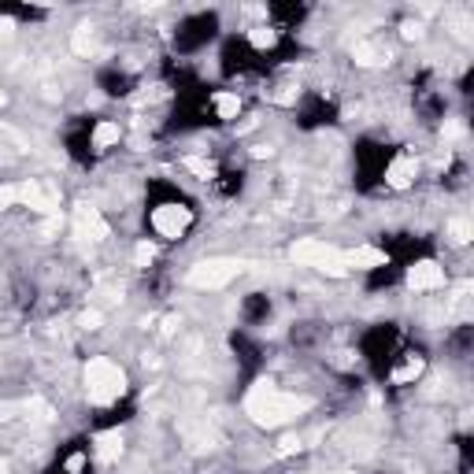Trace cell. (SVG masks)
Wrapping results in <instances>:
<instances>
[{"label": "cell", "instance_id": "obj_1", "mask_svg": "<svg viewBox=\"0 0 474 474\" xmlns=\"http://www.w3.org/2000/svg\"><path fill=\"white\" fill-rule=\"evenodd\" d=\"M311 401L308 396H297V393H282L274 389L271 382H256L252 393L245 396V412L256 426H282L289 419H297L300 412H308Z\"/></svg>", "mask_w": 474, "mask_h": 474}, {"label": "cell", "instance_id": "obj_2", "mask_svg": "<svg viewBox=\"0 0 474 474\" xmlns=\"http://www.w3.org/2000/svg\"><path fill=\"white\" fill-rule=\"evenodd\" d=\"M126 393V374L119 363H112L107 356H96L89 360V367H85V396H89V404H115L119 396Z\"/></svg>", "mask_w": 474, "mask_h": 474}, {"label": "cell", "instance_id": "obj_3", "mask_svg": "<svg viewBox=\"0 0 474 474\" xmlns=\"http://www.w3.org/2000/svg\"><path fill=\"white\" fill-rule=\"evenodd\" d=\"M293 260L304 263V267H315L322 274H333V278H341L349 271V267H344V252L326 245V241H315V237H304V241L293 245Z\"/></svg>", "mask_w": 474, "mask_h": 474}, {"label": "cell", "instance_id": "obj_4", "mask_svg": "<svg viewBox=\"0 0 474 474\" xmlns=\"http://www.w3.org/2000/svg\"><path fill=\"white\" fill-rule=\"evenodd\" d=\"M241 271H245L241 260H200L189 271V286H197V289H222V286H230Z\"/></svg>", "mask_w": 474, "mask_h": 474}, {"label": "cell", "instance_id": "obj_5", "mask_svg": "<svg viewBox=\"0 0 474 474\" xmlns=\"http://www.w3.org/2000/svg\"><path fill=\"white\" fill-rule=\"evenodd\" d=\"M189 222H193V211L182 208V204H164V208L152 211V226L164 237H182L189 230Z\"/></svg>", "mask_w": 474, "mask_h": 474}, {"label": "cell", "instance_id": "obj_6", "mask_svg": "<svg viewBox=\"0 0 474 474\" xmlns=\"http://www.w3.org/2000/svg\"><path fill=\"white\" fill-rule=\"evenodd\" d=\"M407 286L412 289H437V286H445V271H441L434 260H423L407 271Z\"/></svg>", "mask_w": 474, "mask_h": 474}, {"label": "cell", "instance_id": "obj_7", "mask_svg": "<svg viewBox=\"0 0 474 474\" xmlns=\"http://www.w3.org/2000/svg\"><path fill=\"white\" fill-rule=\"evenodd\" d=\"M78 234L89 237V241H104L107 237V222L96 215V208H89V204H78Z\"/></svg>", "mask_w": 474, "mask_h": 474}, {"label": "cell", "instance_id": "obj_8", "mask_svg": "<svg viewBox=\"0 0 474 474\" xmlns=\"http://www.w3.org/2000/svg\"><path fill=\"white\" fill-rule=\"evenodd\" d=\"M19 200L30 204L34 211H56V197L45 189V186H37V182H26V186H19Z\"/></svg>", "mask_w": 474, "mask_h": 474}, {"label": "cell", "instance_id": "obj_9", "mask_svg": "<svg viewBox=\"0 0 474 474\" xmlns=\"http://www.w3.org/2000/svg\"><path fill=\"white\" fill-rule=\"evenodd\" d=\"M93 445H96V459H104V463H115L119 456H123V434H119V430H104V434H96Z\"/></svg>", "mask_w": 474, "mask_h": 474}, {"label": "cell", "instance_id": "obj_10", "mask_svg": "<svg viewBox=\"0 0 474 474\" xmlns=\"http://www.w3.org/2000/svg\"><path fill=\"white\" fill-rule=\"evenodd\" d=\"M344 267H356V271L385 267V252L382 249H352V252H344Z\"/></svg>", "mask_w": 474, "mask_h": 474}, {"label": "cell", "instance_id": "obj_11", "mask_svg": "<svg viewBox=\"0 0 474 474\" xmlns=\"http://www.w3.org/2000/svg\"><path fill=\"white\" fill-rule=\"evenodd\" d=\"M415 170H419L415 159L401 156V159H393V167H389V175H385V178H389L393 189H407V186H412V178H415Z\"/></svg>", "mask_w": 474, "mask_h": 474}, {"label": "cell", "instance_id": "obj_12", "mask_svg": "<svg viewBox=\"0 0 474 474\" xmlns=\"http://www.w3.org/2000/svg\"><path fill=\"white\" fill-rule=\"evenodd\" d=\"M352 56H356L360 67H382V63H389V49H374V45H367V41H360Z\"/></svg>", "mask_w": 474, "mask_h": 474}, {"label": "cell", "instance_id": "obj_13", "mask_svg": "<svg viewBox=\"0 0 474 474\" xmlns=\"http://www.w3.org/2000/svg\"><path fill=\"white\" fill-rule=\"evenodd\" d=\"M119 123H100L93 130V148H112V145H119Z\"/></svg>", "mask_w": 474, "mask_h": 474}, {"label": "cell", "instance_id": "obj_14", "mask_svg": "<svg viewBox=\"0 0 474 474\" xmlns=\"http://www.w3.org/2000/svg\"><path fill=\"white\" fill-rule=\"evenodd\" d=\"M215 112H219V119H237V112H241V96L237 93H215Z\"/></svg>", "mask_w": 474, "mask_h": 474}, {"label": "cell", "instance_id": "obj_15", "mask_svg": "<svg viewBox=\"0 0 474 474\" xmlns=\"http://www.w3.org/2000/svg\"><path fill=\"white\" fill-rule=\"evenodd\" d=\"M74 52H82V56L96 52V30L89 23H82L78 30H74Z\"/></svg>", "mask_w": 474, "mask_h": 474}, {"label": "cell", "instance_id": "obj_16", "mask_svg": "<svg viewBox=\"0 0 474 474\" xmlns=\"http://www.w3.org/2000/svg\"><path fill=\"white\" fill-rule=\"evenodd\" d=\"M419 374H423V360H415V356H412V360H407L404 367H396V371H393V382H396V385H404V382H415Z\"/></svg>", "mask_w": 474, "mask_h": 474}, {"label": "cell", "instance_id": "obj_17", "mask_svg": "<svg viewBox=\"0 0 474 474\" xmlns=\"http://www.w3.org/2000/svg\"><path fill=\"white\" fill-rule=\"evenodd\" d=\"M448 237H452V245H467L471 237H474V226L467 219H452L448 222Z\"/></svg>", "mask_w": 474, "mask_h": 474}, {"label": "cell", "instance_id": "obj_18", "mask_svg": "<svg viewBox=\"0 0 474 474\" xmlns=\"http://www.w3.org/2000/svg\"><path fill=\"white\" fill-rule=\"evenodd\" d=\"M182 164H186V170H193L197 178H215V164H211V159H204V156H186Z\"/></svg>", "mask_w": 474, "mask_h": 474}, {"label": "cell", "instance_id": "obj_19", "mask_svg": "<svg viewBox=\"0 0 474 474\" xmlns=\"http://www.w3.org/2000/svg\"><path fill=\"white\" fill-rule=\"evenodd\" d=\"M249 41H252L256 49H271V45H274V30L256 26V30H249Z\"/></svg>", "mask_w": 474, "mask_h": 474}, {"label": "cell", "instance_id": "obj_20", "mask_svg": "<svg viewBox=\"0 0 474 474\" xmlns=\"http://www.w3.org/2000/svg\"><path fill=\"white\" fill-rule=\"evenodd\" d=\"M152 260H156V245H152V241H141V245L134 249V263H137V267H148Z\"/></svg>", "mask_w": 474, "mask_h": 474}, {"label": "cell", "instance_id": "obj_21", "mask_svg": "<svg viewBox=\"0 0 474 474\" xmlns=\"http://www.w3.org/2000/svg\"><path fill=\"white\" fill-rule=\"evenodd\" d=\"M26 412H34L37 423H52V407H49L45 401H30V404H26Z\"/></svg>", "mask_w": 474, "mask_h": 474}, {"label": "cell", "instance_id": "obj_22", "mask_svg": "<svg viewBox=\"0 0 474 474\" xmlns=\"http://www.w3.org/2000/svg\"><path fill=\"white\" fill-rule=\"evenodd\" d=\"M401 37H404V41H419V37H423V23H419V19H407V23H401Z\"/></svg>", "mask_w": 474, "mask_h": 474}, {"label": "cell", "instance_id": "obj_23", "mask_svg": "<svg viewBox=\"0 0 474 474\" xmlns=\"http://www.w3.org/2000/svg\"><path fill=\"white\" fill-rule=\"evenodd\" d=\"M19 412H26V404H12V401H4V404H0V423H8V419H15Z\"/></svg>", "mask_w": 474, "mask_h": 474}, {"label": "cell", "instance_id": "obj_24", "mask_svg": "<svg viewBox=\"0 0 474 474\" xmlns=\"http://www.w3.org/2000/svg\"><path fill=\"white\" fill-rule=\"evenodd\" d=\"M12 34H15V19H0V45H4V41H12Z\"/></svg>", "mask_w": 474, "mask_h": 474}, {"label": "cell", "instance_id": "obj_25", "mask_svg": "<svg viewBox=\"0 0 474 474\" xmlns=\"http://www.w3.org/2000/svg\"><path fill=\"white\" fill-rule=\"evenodd\" d=\"M19 200V189L12 186H0V208H8V204H15Z\"/></svg>", "mask_w": 474, "mask_h": 474}, {"label": "cell", "instance_id": "obj_26", "mask_svg": "<svg viewBox=\"0 0 474 474\" xmlns=\"http://www.w3.org/2000/svg\"><path fill=\"white\" fill-rule=\"evenodd\" d=\"M82 326H85V330H96V326H100V311H85V315H82Z\"/></svg>", "mask_w": 474, "mask_h": 474}, {"label": "cell", "instance_id": "obj_27", "mask_svg": "<svg viewBox=\"0 0 474 474\" xmlns=\"http://www.w3.org/2000/svg\"><path fill=\"white\" fill-rule=\"evenodd\" d=\"M82 467H85V456H82V452H74V456L67 459V471H71V474H78Z\"/></svg>", "mask_w": 474, "mask_h": 474}, {"label": "cell", "instance_id": "obj_28", "mask_svg": "<svg viewBox=\"0 0 474 474\" xmlns=\"http://www.w3.org/2000/svg\"><path fill=\"white\" fill-rule=\"evenodd\" d=\"M441 137H445V141H452V137H459V123H445V130H441Z\"/></svg>", "mask_w": 474, "mask_h": 474}, {"label": "cell", "instance_id": "obj_29", "mask_svg": "<svg viewBox=\"0 0 474 474\" xmlns=\"http://www.w3.org/2000/svg\"><path fill=\"white\" fill-rule=\"evenodd\" d=\"M278 448H282L286 456H289V452H297V448H300V437H286V441H282V445H278Z\"/></svg>", "mask_w": 474, "mask_h": 474}, {"label": "cell", "instance_id": "obj_30", "mask_svg": "<svg viewBox=\"0 0 474 474\" xmlns=\"http://www.w3.org/2000/svg\"><path fill=\"white\" fill-rule=\"evenodd\" d=\"M252 156H256V159H267V156H274V148H271V145H256Z\"/></svg>", "mask_w": 474, "mask_h": 474}, {"label": "cell", "instance_id": "obj_31", "mask_svg": "<svg viewBox=\"0 0 474 474\" xmlns=\"http://www.w3.org/2000/svg\"><path fill=\"white\" fill-rule=\"evenodd\" d=\"M56 230H60V222H56V219H52V222H45V226H41V230H37V234H41V237H52V234H56Z\"/></svg>", "mask_w": 474, "mask_h": 474}, {"label": "cell", "instance_id": "obj_32", "mask_svg": "<svg viewBox=\"0 0 474 474\" xmlns=\"http://www.w3.org/2000/svg\"><path fill=\"white\" fill-rule=\"evenodd\" d=\"M4 104H8V93H4V89H0V107H4Z\"/></svg>", "mask_w": 474, "mask_h": 474}, {"label": "cell", "instance_id": "obj_33", "mask_svg": "<svg viewBox=\"0 0 474 474\" xmlns=\"http://www.w3.org/2000/svg\"><path fill=\"white\" fill-rule=\"evenodd\" d=\"M0 474H8V459H0Z\"/></svg>", "mask_w": 474, "mask_h": 474}]
</instances>
